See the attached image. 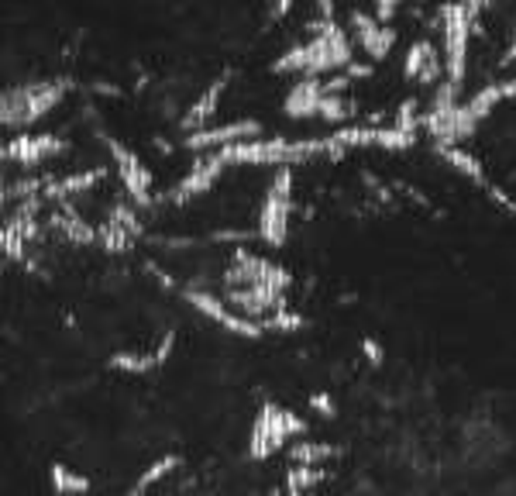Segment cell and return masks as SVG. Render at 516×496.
Masks as SVG:
<instances>
[{"label": "cell", "mask_w": 516, "mask_h": 496, "mask_svg": "<svg viewBox=\"0 0 516 496\" xmlns=\"http://www.w3.org/2000/svg\"><path fill=\"white\" fill-rule=\"evenodd\" d=\"M262 135V124L252 121V118H241V121H228V124H214V128H203V131H193L186 135V149H234V145H245V142H258Z\"/></svg>", "instance_id": "obj_6"}, {"label": "cell", "mask_w": 516, "mask_h": 496, "mask_svg": "<svg viewBox=\"0 0 516 496\" xmlns=\"http://www.w3.org/2000/svg\"><path fill=\"white\" fill-rule=\"evenodd\" d=\"M66 97L62 83H31V87H14L4 97V124L25 128V124L45 118L59 100Z\"/></svg>", "instance_id": "obj_4"}, {"label": "cell", "mask_w": 516, "mask_h": 496, "mask_svg": "<svg viewBox=\"0 0 516 496\" xmlns=\"http://www.w3.org/2000/svg\"><path fill=\"white\" fill-rule=\"evenodd\" d=\"M441 73H444V52H437L434 45L427 42V38L413 42L410 52H406V62H403V76H406V80L434 83V80H441Z\"/></svg>", "instance_id": "obj_11"}, {"label": "cell", "mask_w": 516, "mask_h": 496, "mask_svg": "<svg viewBox=\"0 0 516 496\" xmlns=\"http://www.w3.org/2000/svg\"><path fill=\"white\" fill-rule=\"evenodd\" d=\"M228 83H231V76H228V73L217 76V80L210 83V87L203 90L197 100H193L190 111H186V118L179 121V124H183L186 135H193V131H203V128H207V121L214 118L217 107H221V97H224V90H228Z\"/></svg>", "instance_id": "obj_13"}, {"label": "cell", "mask_w": 516, "mask_h": 496, "mask_svg": "<svg viewBox=\"0 0 516 496\" xmlns=\"http://www.w3.org/2000/svg\"><path fill=\"white\" fill-rule=\"evenodd\" d=\"M49 479H52V490L59 496H86L90 493V479L83 476V472H73L66 469V465H52L49 469Z\"/></svg>", "instance_id": "obj_16"}, {"label": "cell", "mask_w": 516, "mask_h": 496, "mask_svg": "<svg viewBox=\"0 0 516 496\" xmlns=\"http://www.w3.org/2000/svg\"><path fill=\"white\" fill-rule=\"evenodd\" d=\"M320 100H324V80H303L289 90L286 114L289 118H314L320 114Z\"/></svg>", "instance_id": "obj_15"}, {"label": "cell", "mask_w": 516, "mask_h": 496, "mask_svg": "<svg viewBox=\"0 0 516 496\" xmlns=\"http://www.w3.org/2000/svg\"><path fill=\"white\" fill-rule=\"evenodd\" d=\"M482 14V4H448L441 7V42H444V80L461 87L468 69V42L475 35V21Z\"/></svg>", "instance_id": "obj_1"}, {"label": "cell", "mask_w": 516, "mask_h": 496, "mask_svg": "<svg viewBox=\"0 0 516 496\" xmlns=\"http://www.w3.org/2000/svg\"><path fill=\"white\" fill-rule=\"evenodd\" d=\"M107 152H111L114 166H117V180H121L124 190L135 197V204H148L152 200V183H148V169L142 162V155L131 152L124 142L117 138H107Z\"/></svg>", "instance_id": "obj_7"}, {"label": "cell", "mask_w": 516, "mask_h": 496, "mask_svg": "<svg viewBox=\"0 0 516 496\" xmlns=\"http://www.w3.org/2000/svg\"><path fill=\"white\" fill-rule=\"evenodd\" d=\"M434 152L441 155V159L448 162V166L455 169V173L465 176L468 183L479 186L482 193H486L489 186H492V176L486 173V166H482V162L475 159V155L468 152V149H461V145H451V142H434Z\"/></svg>", "instance_id": "obj_14"}, {"label": "cell", "mask_w": 516, "mask_h": 496, "mask_svg": "<svg viewBox=\"0 0 516 496\" xmlns=\"http://www.w3.org/2000/svg\"><path fill=\"white\" fill-rule=\"evenodd\" d=\"M183 300L193 310H197V314L207 317V321H214L217 328L231 331V335H238V338H262L265 335L262 321H252V317L238 314V310H234L228 300L214 297V293H207V290H197V286H190V290H183Z\"/></svg>", "instance_id": "obj_5"}, {"label": "cell", "mask_w": 516, "mask_h": 496, "mask_svg": "<svg viewBox=\"0 0 516 496\" xmlns=\"http://www.w3.org/2000/svg\"><path fill=\"white\" fill-rule=\"evenodd\" d=\"M172 345H176V335H172V331H166V335H162V341L152 348V352H117V355H111V369L128 372V376H142V372L159 369L162 362L169 359Z\"/></svg>", "instance_id": "obj_12"}, {"label": "cell", "mask_w": 516, "mask_h": 496, "mask_svg": "<svg viewBox=\"0 0 516 496\" xmlns=\"http://www.w3.org/2000/svg\"><path fill=\"white\" fill-rule=\"evenodd\" d=\"M396 11H400V7L389 4V0H379V4L372 7V14H375V21H379V25H389V21L396 18Z\"/></svg>", "instance_id": "obj_20"}, {"label": "cell", "mask_w": 516, "mask_h": 496, "mask_svg": "<svg viewBox=\"0 0 516 496\" xmlns=\"http://www.w3.org/2000/svg\"><path fill=\"white\" fill-rule=\"evenodd\" d=\"M104 180V169H86V173H76V176H66L62 183H56V193L59 197H76V193H83V190H90L93 183H100Z\"/></svg>", "instance_id": "obj_18"}, {"label": "cell", "mask_w": 516, "mask_h": 496, "mask_svg": "<svg viewBox=\"0 0 516 496\" xmlns=\"http://www.w3.org/2000/svg\"><path fill=\"white\" fill-rule=\"evenodd\" d=\"M293 169H276L269 190H265L262 204H258V224L255 235L262 238L265 245L279 248L289 235V214H293Z\"/></svg>", "instance_id": "obj_2"}, {"label": "cell", "mask_w": 516, "mask_h": 496, "mask_svg": "<svg viewBox=\"0 0 516 496\" xmlns=\"http://www.w3.org/2000/svg\"><path fill=\"white\" fill-rule=\"evenodd\" d=\"M351 114H355V107H351L344 97H324V100H320V118L341 124V121H348Z\"/></svg>", "instance_id": "obj_19"}, {"label": "cell", "mask_w": 516, "mask_h": 496, "mask_svg": "<svg viewBox=\"0 0 516 496\" xmlns=\"http://www.w3.org/2000/svg\"><path fill=\"white\" fill-rule=\"evenodd\" d=\"M303 431H307V421H303V417H296L293 410L279 407V403L265 400L262 407H258V414H255L252 448H248V455L258 459V462L269 459V455H276L289 438H300Z\"/></svg>", "instance_id": "obj_3"}, {"label": "cell", "mask_w": 516, "mask_h": 496, "mask_svg": "<svg viewBox=\"0 0 516 496\" xmlns=\"http://www.w3.org/2000/svg\"><path fill=\"white\" fill-rule=\"evenodd\" d=\"M59 152H66V142L59 135H21L4 145V159L18 162V166H42Z\"/></svg>", "instance_id": "obj_9"}, {"label": "cell", "mask_w": 516, "mask_h": 496, "mask_svg": "<svg viewBox=\"0 0 516 496\" xmlns=\"http://www.w3.org/2000/svg\"><path fill=\"white\" fill-rule=\"evenodd\" d=\"M331 455H334V448L324 445V441H300V445L289 448L293 465H307V469H320V462H327Z\"/></svg>", "instance_id": "obj_17"}, {"label": "cell", "mask_w": 516, "mask_h": 496, "mask_svg": "<svg viewBox=\"0 0 516 496\" xmlns=\"http://www.w3.org/2000/svg\"><path fill=\"white\" fill-rule=\"evenodd\" d=\"M351 28H355V42L362 45L372 62H382L396 45V28L379 25L372 11H351Z\"/></svg>", "instance_id": "obj_8"}, {"label": "cell", "mask_w": 516, "mask_h": 496, "mask_svg": "<svg viewBox=\"0 0 516 496\" xmlns=\"http://www.w3.org/2000/svg\"><path fill=\"white\" fill-rule=\"evenodd\" d=\"M224 169H228V162H224L221 155L214 152V155H210V159L197 162V166H193L190 173H186L183 180H179L176 190L169 193V200H172V204H190V200L203 197V193H207L210 186H214L217 180H221Z\"/></svg>", "instance_id": "obj_10"}]
</instances>
